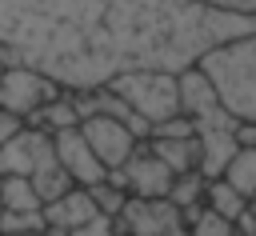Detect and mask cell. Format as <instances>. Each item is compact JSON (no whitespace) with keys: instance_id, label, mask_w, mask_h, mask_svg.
Returning <instances> with one entry per match:
<instances>
[{"instance_id":"6da1fadb","label":"cell","mask_w":256,"mask_h":236,"mask_svg":"<svg viewBox=\"0 0 256 236\" xmlns=\"http://www.w3.org/2000/svg\"><path fill=\"white\" fill-rule=\"evenodd\" d=\"M244 32H256V16L204 0H0V60L72 92L132 68L184 72Z\"/></svg>"},{"instance_id":"7a4b0ae2","label":"cell","mask_w":256,"mask_h":236,"mask_svg":"<svg viewBox=\"0 0 256 236\" xmlns=\"http://www.w3.org/2000/svg\"><path fill=\"white\" fill-rule=\"evenodd\" d=\"M200 68L208 72L224 108L236 120H256V32H244V36L216 44L200 60Z\"/></svg>"},{"instance_id":"3957f363","label":"cell","mask_w":256,"mask_h":236,"mask_svg":"<svg viewBox=\"0 0 256 236\" xmlns=\"http://www.w3.org/2000/svg\"><path fill=\"white\" fill-rule=\"evenodd\" d=\"M112 92L128 100L132 112H140L148 124H160L168 116H180V72L164 68H132L108 80Z\"/></svg>"},{"instance_id":"277c9868","label":"cell","mask_w":256,"mask_h":236,"mask_svg":"<svg viewBox=\"0 0 256 236\" xmlns=\"http://www.w3.org/2000/svg\"><path fill=\"white\" fill-rule=\"evenodd\" d=\"M60 92H64V84H56L48 72H36L28 64H4V76H0V108L12 112L16 120H32Z\"/></svg>"},{"instance_id":"5b68a950","label":"cell","mask_w":256,"mask_h":236,"mask_svg":"<svg viewBox=\"0 0 256 236\" xmlns=\"http://www.w3.org/2000/svg\"><path fill=\"white\" fill-rule=\"evenodd\" d=\"M116 224H120L124 236H192V224H188L184 208L172 204L168 196H156V200L128 196Z\"/></svg>"},{"instance_id":"8992f818","label":"cell","mask_w":256,"mask_h":236,"mask_svg":"<svg viewBox=\"0 0 256 236\" xmlns=\"http://www.w3.org/2000/svg\"><path fill=\"white\" fill-rule=\"evenodd\" d=\"M108 176H112L116 184H124L128 196H144V200L168 196V192H172V180H176V172L152 152L148 140H140L136 152L124 160V168H116V172H108Z\"/></svg>"},{"instance_id":"52a82bcc","label":"cell","mask_w":256,"mask_h":236,"mask_svg":"<svg viewBox=\"0 0 256 236\" xmlns=\"http://www.w3.org/2000/svg\"><path fill=\"white\" fill-rule=\"evenodd\" d=\"M48 160H56V140L52 132L36 124H20L12 140L0 148V176H36Z\"/></svg>"},{"instance_id":"ba28073f","label":"cell","mask_w":256,"mask_h":236,"mask_svg":"<svg viewBox=\"0 0 256 236\" xmlns=\"http://www.w3.org/2000/svg\"><path fill=\"white\" fill-rule=\"evenodd\" d=\"M80 128H84V136H88L92 152L104 160V168H108V172L124 168V160H128V156L136 152V144H140V136H136V132L124 124V120L104 116V112L84 116V120H80Z\"/></svg>"},{"instance_id":"9c48e42d","label":"cell","mask_w":256,"mask_h":236,"mask_svg":"<svg viewBox=\"0 0 256 236\" xmlns=\"http://www.w3.org/2000/svg\"><path fill=\"white\" fill-rule=\"evenodd\" d=\"M52 140H56V156H60V164L68 168V176L76 180V184H96V180H104L108 176V168H104V160L92 152V144H88V136H84V128L76 124V128H64V132H52Z\"/></svg>"},{"instance_id":"30bf717a","label":"cell","mask_w":256,"mask_h":236,"mask_svg":"<svg viewBox=\"0 0 256 236\" xmlns=\"http://www.w3.org/2000/svg\"><path fill=\"white\" fill-rule=\"evenodd\" d=\"M96 212H100V208H96V200H92V192H88L84 184H72L64 196H56V200L44 204V220H48V232H52V236L76 232V228L88 224Z\"/></svg>"},{"instance_id":"8fae6325","label":"cell","mask_w":256,"mask_h":236,"mask_svg":"<svg viewBox=\"0 0 256 236\" xmlns=\"http://www.w3.org/2000/svg\"><path fill=\"white\" fill-rule=\"evenodd\" d=\"M180 112L192 116V124L228 112L224 100H220V92H216V84L208 80V72H204L200 64H192V68L180 72Z\"/></svg>"},{"instance_id":"7c38bea8","label":"cell","mask_w":256,"mask_h":236,"mask_svg":"<svg viewBox=\"0 0 256 236\" xmlns=\"http://www.w3.org/2000/svg\"><path fill=\"white\" fill-rule=\"evenodd\" d=\"M148 144L172 172L200 168V136H148Z\"/></svg>"},{"instance_id":"4fadbf2b","label":"cell","mask_w":256,"mask_h":236,"mask_svg":"<svg viewBox=\"0 0 256 236\" xmlns=\"http://www.w3.org/2000/svg\"><path fill=\"white\" fill-rule=\"evenodd\" d=\"M24 124H36V128H44V132H64V128H76L80 124V108H76V96H72V88H64L56 100H48L32 120H24Z\"/></svg>"},{"instance_id":"5bb4252c","label":"cell","mask_w":256,"mask_h":236,"mask_svg":"<svg viewBox=\"0 0 256 236\" xmlns=\"http://www.w3.org/2000/svg\"><path fill=\"white\" fill-rule=\"evenodd\" d=\"M204 192H208V176H204L200 168H192V172H176L168 200H172V204H180V208H184V216L192 220V216L204 208Z\"/></svg>"},{"instance_id":"9a60e30c","label":"cell","mask_w":256,"mask_h":236,"mask_svg":"<svg viewBox=\"0 0 256 236\" xmlns=\"http://www.w3.org/2000/svg\"><path fill=\"white\" fill-rule=\"evenodd\" d=\"M0 208L32 212V208H44V196L36 192V184L28 176H0Z\"/></svg>"},{"instance_id":"2e32d148","label":"cell","mask_w":256,"mask_h":236,"mask_svg":"<svg viewBox=\"0 0 256 236\" xmlns=\"http://www.w3.org/2000/svg\"><path fill=\"white\" fill-rule=\"evenodd\" d=\"M204 204H208V208H216L220 216H228V220H236V216H240V212H244V208H248L252 200H248V196H244L240 188H232V184H228L224 176H216V180H208V192H204Z\"/></svg>"},{"instance_id":"e0dca14e","label":"cell","mask_w":256,"mask_h":236,"mask_svg":"<svg viewBox=\"0 0 256 236\" xmlns=\"http://www.w3.org/2000/svg\"><path fill=\"white\" fill-rule=\"evenodd\" d=\"M224 180H228L232 188H240L248 200H256V148H240V152L228 160Z\"/></svg>"},{"instance_id":"ac0fdd59","label":"cell","mask_w":256,"mask_h":236,"mask_svg":"<svg viewBox=\"0 0 256 236\" xmlns=\"http://www.w3.org/2000/svg\"><path fill=\"white\" fill-rule=\"evenodd\" d=\"M32 232H48L44 208H32V212L0 208V236H32Z\"/></svg>"},{"instance_id":"d6986e66","label":"cell","mask_w":256,"mask_h":236,"mask_svg":"<svg viewBox=\"0 0 256 236\" xmlns=\"http://www.w3.org/2000/svg\"><path fill=\"white\" fill-rule=\"evenodd\" d=\"M88 192H92V200H96V208H100L104 216H120V212H124V204H128V188H124V184H116L112 176H104V180L88 184Z\"/></svg>"},{"instance_id":"ffe728a7","label":"cell","mask_w":256,"mask_h":236,"mask_svg":"<svg viewBox=\"0 0 256 236\" xmlns=\"http://www.w3.org/2000/svg\"><path fill=\"white\" fill-rule=\"evenodd\" d=\"M192 236H240V228H236V220H228V216H220L216 208H200L192 220Z\"/></svg>"},{"instance_id":"44dd1931","label":"cell","mask_w":256,"mask_h":236,"mask_svg":"<svg viewBox=\"0 0 256 236\" xmlns=\"http://www.w3.org/2000/svg\"><path fill=\"white\" fill-rule=\"evenodd\" d=\"M68 236H120V224H116V216L96 212L88 224H80V228H76V232H68Z\"/></svg>"},{"instance_id":"7402d4cb","label":"cell","mask_w":256,"mask_h":236,"mask_svg":"<svg viewBox=\"0 0 256 236\" xmlns=\"http://www.w3.org/2000/svg\"><path fill=\"white\" fill-rule=\"evenodd\" d=\"M212 8H224V12H240V16H256V0H204Z\"/></svg>"},{"instance_id":"603a6c76","label":"cell","mask_w":256,"mask_h":236,"mask_svg":"<svg viewBox=\"0 0 256 236\" xmlns=\"http://www.w3.org/2000/svg\"><path fill=\"white\" fill-rule=\"evenodd\" d=\"M236 140H240V148H256V120H240L236 124Z\"/></svg>"},{"instance_id":"cb8c5ba5","label":"cell","mask_w":256,"mask_h":236,"mask_svg":"<svg viewBox=\"0 0 256 236\" xmlns=\"http://www.w3.org/2000/svg\"><path fill=\"white\" fill-rule=\"evenodd\" d=\"M20 124H24V120H16L12 112H4V108H0V148H4L8 140H12V132H16Z\"/></svg>"},{"instance_id":"d4e9b609","label":"cell","mask_w":256,"mask_h":236,"mask_svg":"<svg viewBox=\"0 0 256 236\" xmlns=\"http://www.w3.org/2000/svg\"><path fill=\"white\" fill-rule=\"evenodd\" d=\"M32 236H52V232H32Z\"/></svg>"},{"instance_id":"484cf974","label":"cell","mask_w":256,"mask_h":236,"mask_svg":"<svg viewBox=\"0 0 256 236\" xmlns=\"http://www.w3.org/2000/svg\"><path fill=\"white\" fill-rule=\"evenodd\" d=\"M0 76H4V60H0Z\"/></svg>"},{"instance_id":"4316f807","label":"cell","mask_w":256,"mask_h":236,"mask_svg":"<svg viewBox=\"0 0 256 236\" xmlns=\"http://www.w3.org/2000/svg\"><path fill=\"white\" fill-rule=\"evenodd\" d=\"M120 236H124V232H120Z\"/></svg>"},{"instance_id":"83f0119b","label":"cell","mask_w":256,"mask_h":236,"mask_svg":"<svg viewBox=\"0 0 256 236\" xmlns=\"http://www.w3.org/2000/svg\"><path fill=\"white\" fill-rule=\"evenodd\" d=\"M252 204H256V200H252Z\"/></svg>"}]
</instances>
